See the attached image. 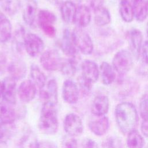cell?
I'll return each instance as SVG.
<instances>
[{"instance_id":"cell-1","label":"cell","mask_w":148,"mask_h":148,"mask_svg":"<svg viewBox=\"0 0 148 148\" xmlns=\"http://www.w3.org/2000/svg\"><path fill=\"white\" fill-rule=\"evenodd\" d=\"M114 113L116 123L123 134H128L136 128L138 123V113L132 103H119L115 108Z\"/></svg>"},{"instance_id":"cell-2","label":"cell","mask_w":148,"mask_h":148,"mask_svg":"<svg viewBox=\"0 0 148 148\" xmlns=\"http://www.w3.org/2000/svg\"><path fill=\"white\" fill-rule=\"evenodd\" d=\"M38 125L44 134L52 135L56 133L58 128V120L55 104L51 102L43 103Z\"/></svg>"},{"instance_id":"cell-3","label":"cell","mask_w":148,"mask_h":148,"mask_svg":"<svg viewBox=\"0 0 148 148\" xmlns=\"http://www.w3.org/2000/svg\"><path fill=\"white\" fill-rule=\"evenodd\" d=\"M134 57L130 50L121 49L114 56L112 65L121 76L125 75L133 66Z\"/></svg>"},{"instance_id":"cell-4","label":"cell","mask_w":148,"mask_h":148,"mask_svg":"<svg viewBox=\"0 0 148 148\" xmlns=\"http://www.w3.org/2000/svg\"><path fill=\"white\" fill-rule=\"evenodd\" d=\"M73 43L82 53L85 55L91 54L94 50L92 40L89 34L83 28L76 27L72 32Z\"/></svg>"},{"instance_id":"cell-5","label":"cell","mask_w":148,"mask_h":148,"mask_svg":"<svg viewBox=\"0 0 148 148\" xmlns=\"http://www.w3.org/2000/svg\"><path fill=\"white\" fill-rule=\"evenodd\" d=\"M56 21V15L47 10H41L38 16L39 27L43 33L50 38H53L56 34V29L54 24Z\"/></svg>"},{"instance_id":"cell-6","label":"cell","mask_w":148,"mask_h":148,"mask_svg":"<svg viewBox=\"0 0 148 148\" xmlns=\"http://www.w3.org/2000/svg\"><path fill=\"white\" fill-rule=\"evenodd\" d=\"M62 60L58 51L55 50H49L43 52L40 58L42 67L47 71H56L60 69Z\"/></svg>"},{"instance_id":"cell-7","label":"cell","mask_w":148,"mask_h":148,"mask_svg":"<svg viewBox=\"0 0 148 148\" xmlns=\"http://www.w3.org/2000/svg\"><path fill=\"white\" fill-rule=\"evenodd\" d=\"M45 45L42 39L37 35L28 33L25 34L24 38V48L27 54L35 57L40 54L44 49Z\"/></svg>"},{"instance_id":"cell-8","label":"cell","mask_w":148,"mask_h":148,"mask_svg":"<svg viewBox=\"0 0 148 148\" xmlns=\"http://www.w3.org/2000/svg\"><path fill=\"white\" fill-rule=\"evenodd\" d=\"M64 128L68 135L73 137L81 135L84 127L81 118L77 114L71 113L66 114L65 117Z\"/></svg>"},{"instance_id":"cell-9","label":"cell","mask_w":148,"mask_h":148,"mask_svg":"<svg viewBox=\"0 0 148 148\" xmlns=\"http://www.w3.org/2000/svg\"><path fill=\"white\" fill-rule=\"evenodd\" d=\"M128 42L130 51L134 58L138 60L140 56V51L143 45V35L136 28L130 30L128 34Z\"/></svg>"},{"instance_id":"cell-10","label":"cell","mask_w":148,"mask_h":148,"mask_svg":"<svg viewBox=\"0 0 148 148\" xmlns=\"http://www.w3.org/2000/svg\"><path fill=\"white\" fill-rule=\"evenodd\" d=\"M40 97L45 102H51L55 105L58 102V87L55 79H50L45 86L40 89Z\"/></svg>"},{"instance_id":"cell-11","label":"cell","mask_w":148,"mask_h":148,"mask_svg":"<svg viewBox=\"0 0 148 148\" xmlns=\"http://www.w3.org/2000/svg\"><path fill=\"white\" fill-rule=\"evenodd\" d=\"M62 95L66 103L69 104L76 103L79 97V90L77 84L71 79L66 80L63 83Z\"/></svg>"},{"instance_id":"cell-12","label":"cell","mask_w":148,"mask_h":148,"mask_svg":"<svg viewBox=\"0 0 148 148\" xmlns=\"http://www.w3.org/2000/svg\"><path fill=\"white\" fill-rule=\"evenodd\" d=\"M82 76L91 83H95L99 76V68L93 61L86 60L81 64Z\"/></svg>"},{"instance_id":"cell-13","label":"cell","mask_w":148,"mask_h":148,"mask_svg":"<svg viewBox=\"0 0 148 148\" xmlns=\"http://www.w3.org/2000/svg\"><path fill=\"white\" fill-rule=\"evenodd\" d=\"M36 92V86L30 80H25L22 82L17 90V94L20 99L26 103L31 101L35 98Z\"/></svg>"},{"instance_id":"cell-14","label":"cell","mask_w":148,"mask_h":148,"mask_svg":"<svg viewBox=\"0 0 148 148\" xmlns=\"http://www.w3.org/2000/svg\"><path fill=\"white\" fill-rule=\"evenodd\" d=\"M109 100L107 96L99 95L97 96L93 100L91 111V113L98 117L105 116L109 110Z\"/></svg>"},{"instance_id":"cell-15","label":"cell","mask_w":148,"mask_h":148,"mask_svg":"<svg viewBox=\"0 0 148 148\" xmlns=\"http://www.w3.org/2000/svg\"><path fill=\"white\" fill-rule=\"evenodd\" d=\"M61 47L63 53L68 57V58L74 57L79 56L78 50L75 47L72 37V33L70 32L68 29H65L64 31Z\"/></svg>"},{"instance_id":"cell-16","label":"cell","mask_w":148,"mask_h":148,"mask_svg":"<svg viewBox=\"0 0 148 148\" xmlns=\"http://www.w3.org/2000/svg\"><path fill=\"white\" fill-rule=\"evenodd\" d=\"M91 14L88 7L85 5H81L77 7L75 14L73 23L79 28L87 27L90 23Z\"/></svg>"},{"instance_id":"cell-17","label":"cell","mask_w":148,"mask_h":148,"mask_svg":"<svg viewBox=\"0 0 148 148\" xmlns=\"http://www.w3.org/2000/svg\"><path fill=\"white\" fill-rule=\"evenodd\" d=\"M3 99L9 104L16 102V82L11 77H6L2 81Z\"/></svg>"},{"instance_id":"cell-18","label":"cell","mask_w":148,"mask_h":148,"mask_svg":"<svg viewBox=\"0 0 148 148\" xmlns=\"http://www.w3.org/2000/svg\"><path fill=\"white\" fill-rule=\"evenodd\" d=\"M99 75L101 81L105 85L112 84L116 79V71L112 65L106 61H103L99 66Z\"/></svg>"},{"instance_id":"cell-19","label":"cell","mask_w":148,"mask_h":148,"mask_svg":"<svg viewBox=\"0 0 148 148\" xmlns=\"http://www.w3.org/2000/svg\"><path fill=\"white\" fill-rule=\"evenodd\" d=\"M90 131L97 136L104 135L109 128V120L108 117L103 116L99 119L91 121L88 123Z\"/></svg>"},{"instance_id":"cell-20","label":"cell","mask_w":148,"mask_h":148,"mask_svg":"<svg viewBox=\"0 0 148 148\" xmlns=\"http://www.w3.org/2000/svg\"><path fill=\"white\" fill-rule=\"evenodd\" d=\"M10 77L18 80L24 78L27 72V66L25 62L21 60H15L10 63L8 66Z\"/></svg>"},{"instance_id":"cell-21","label":"cell","mask_w":148,"mask_h":148,"mask_svg":"<svg viewBox=\"0 0 148 148\" xmlns=\"http://www.w3.org/2000/svg\"><path fill=\"white\" fill-rule=\"evenodd\" d=\"M134 18L139 22L144 21L148 16V2L145 0H134L132 2Z\"/></svg>"},{"instance_id":"cell-22","label":"cell","mask_w":148,"mask_h":148,"mask_svg":"<svg viewBox=\"0 0 148 148\" xmlns=\"http://www.w3.org/2000/svg\"><path fill=\"white\" fill-rule=\"evenodd\" d=\"M38 4L35 0H28L23 12V18L28 25H32L35 20Z\"/></svg>"},{"instance_id":"cell-23","label":"cell","mask_w":148,"mask_h":148,"mask_svg":"<svg viewBox=\"0 0 148 148\" xmlns=\"http://www.w3.org/2000/svg\"><path fill=\"white\" fill-rule=\"evenodd\" d=\"M75 3L71 1L62 2L60 8V12L62 19L68 24L73 23V19L76 10Z\"/></svg>"},{"instance_id":"cell-24","label":"cell","mask_w":148,"mask_h":148,"mask_svg":"<svg viewBox=\"0 0 148 148\" xmlns=\"http://www.w3.org/2000/svg\"><path fill=\"white\" fill-rule=\"evenodd\" d=\"M80 60V56L72 58L62 61L61 67L62 73L67 76H73L76 73L78 68V64Z\"/></svg>"},{"instance_id":"cell-25","label":"cell","mask_w":148,"mask_h":148,"mask_svg":"<svg viewBox=\"0 0 148 148\" xmlns=\"http://www.w3.org/2000/svg\"><path fill=\"white\" fill-rule=\"evenodd\" d=\"M94 11V23L98 27H103L111 21V15L109 10L104 6L98 8Z\"/></svg>"},{"instance_id":"cell-26","label":"cell","mask_w":148,"mask_h":148,"mask_svg":"<svg viewBox=\"0 0 148 148\" xmlns=\"http://www.w3.org/2000/svg\"><path fill=\"white\" fill-rule=\"evenodd\" d=\"M12 24L3 13H0V42H6L11 38Z\"/></svg>"},{"instance_id":"cell-27","label":"cell","mask_w":148,"mask_h":148,"mask_svg":"<svg viewBox=\"0 0 148 148\" xmlns=\"http://www.w3.org/2000/svg\"><path fill=\"white\" fill-rule=\"evenodd\" d=\"M119 13L121 19L125 23H131L134 18L132 3L127 0H120Z\"/></svg>"},{"instance_id":"cell-28","label":"cell","mask_w":148,"mask_h":148,"mask_svg":"<svg viewBox=\"0 0 148 148\" xmlns=\"http://www.w3.org/2000/svg\"><path fill=\"white\" fill-rule=\"evenodd\" d=\"M30 76L32 81L39 89L43 88L47 83V79L45 73L36 64H32L30 68Z\"/></svg>"},{"instance_id":"cell-29","label":"cell","mask_w":148,"mask_h":148,"mask_svg":"<svg viewBox=\"0 0 148 148\" xmlns=\"http://www.w3.org/2000/svg\"><path fill=\"white\" fill-rule=\"evenodd\" d=\"M144 145L143 136L136 129L127 134V145L128 148H143Z\"/></svg>"},{"instance_id":"cell-30","label":"cell","mask_w":148,"mask_h":148,"mask_svg":"<svg viewBox=\"0 0 148 148\" xmlns=\"http://www.w3.org/2000/svg\"><path fill=\"white\" fill-rule=\"evenodd\" d=\"M16 117L15 111L12 108L2 103L0 104V123L10 124L15 121Z\"/></svg>"},{"instance_id":"cell-31","label":"cell","mask_w":148,"mask_h":148,"mask_svg":"<svg viewBox=\"0 0 148 148\" xmlns=\"http://www.w3.org/2000/svg\"><path fill=\"white\" fill-rule=\"evenodd\" d=\"M0 5L4 12L9 16H14L21 6V0H1Z\"/></svg>"},{"instance_id":"cell-32","label":"cell","mask_w":148,"mask_h":148,"mask_svg":"<svg viewBox=\"0 0 148 148\" xmlns=\"http://www.w3.org/2000/svg\"><path fill=\"white\" fill-rule=\"evenodd\" d=\"M38 142L35 135L28 132L22 138L20 143L21 148H37Z\"/></svg>"},{"instance_id":"cell-33","label":"cell","mask_w":148,"mask_h":148,"mask_svg":"<svg viewBox=\"0 0 148 148\" xmlns=\"http://www.w3.org/2000/svg\"><path fill=\"white\" fill-rule=\"evenodd\" d=\"M103 148H123L121 139L117 136H109L103 143Z\"/></svg>"},{"instance_id":"cell-34","label":"cell","mask_w":148,"mask_h":148,"mask_svg":"<svg viewBox=\"0 0 148 148\" xmlns=\"http://www.w3.org/2000/svg\"><path fill=\"white\" fill-rule=\"evenodd\" d=\"M61 148H78L77 140L73 136H65L62 139Z\"/></svg>"},{"instance_id":"cell-35","label":"cell","mask_w":148,"mask_h":148,"mask_svg":"<svg viewBox=\"0 0 148 148\" xmlns=\"http://www.w3.org/2000/svg\"><path fill=\"white\" fill-rule=\"evenodd\" d=\"M6 125L0 123V143L7 142L10 137V131Z\"/></svg>"},{"instance_id":"cell-36","label":"cell","mask_w":148,"mask_h":148,"mask_svg":"<svg viewBox=\"0 0 148 148\" xmlns=\"http://www.w3.org/2000/svg\"><path fill=\"white\" fill-rule=\"evenodd\" d=\"M139 113L143 120L148 118V98L147 97L143 98L140 102Z\"/></svg>"},{"instance_id":"cell-37","label":"cell","mask_w":148,"mask_h":148,"mask_svg":"<svg viewBox=\"0 0 148 148\" xmlns=\"http://www.w3.org/2000/svg\"><path fill=\"white\" fill-rule=\"evenodd\" d=\"M78 83H79L80 88L82 90L83 92L85 94H87L91 91L92 83L86 80L82 75L80 76L78 78Z\"/></svg>"},{"instance_id":"cell-38","label":"cell","mask_w":148,"mask_h":148,"mask_svg":"<svg viewBox=\"0 0 148 148\" xmlns=\"http://www.w3.org/2000/svg\"><path fill=\"white\" fill-rule=\"evenodd\" d=\"M80 148H99L97 143L92 139H84L81 143Z\"/></svg>"},{"instance_id":"cell-39","label":"cell","mask_w":148,"mask_h":148,"mask_svg":"<svg viewBox=\"0 0 148 148\" xmlns=\"http://www.w3.org/2000/svg\"><path fill=\"white\" fill-rule=\"evenodd\" d=\"M140 56L143 62L148 65V40L143 43L140 51Z\"/></svg>"},{"instance_id":"cell-40","label":"cell","mask_w":148,"mask_h":148,"mask_svg":"<svg viewBox=\"0 0 148 148\" xmlns=\"http://www.w3.org/2000/svg\"><path fill=\"white\" fill-rule=\"evenodd\" d=\"M37 148H57L54 143L48 140H42L38 143Z\"/></svg>"},{"instance_id":"cell-41","label":"cell","mask_w":148,"mask_h":148,"mask_svg":"<svg viewBox=\"0 0 148 148\" xmlns=\"http://www.w3.org/2000/svg\"><path fill=\"white\" fill-rule=\"evenodd\" d=\"M140 130L144 136L148 137V118L143 120L140 125Z\"/></svg>"},{"instance_id":"cell-42","label":"cell","mask_w":148,"mask_h":148,"mask_svg":"<svg viewBox=\"0 0 148 148\" xmlns=\"http://www.w3.org/2000/svg\"><path fill=\"white\" fill-rule=\"evenodd\" d=\"M104 0H91L90 6L93 10L103 6Z\"/></svg>"},{"instance_id":"cell-43","label":"cell","mask_w":148,"mask_h":148,"mask_svg":"<svg viewBox=\"0 0 148 148\" xmlns=\"http://www.w3.org/2000/svg\"><path fill=\"white\" fill-rule=\"evenodd\" d=\"M6 64V60L5 56L0 53V72L4 71Z\"/></svg>"},{"instance_id":"cell-44","label":"cell","mask_w":148,"mask_h":148,"mask_svg":"<svg viewBox=\"0 0 148 148\" xmlns=\"http://www.w3.org/2000/svg\"><path fill=\"white\" fill-rule=\"evenodd\" d=\"M3 100V84L2 82L0 80V104L2 103Z\"/></svg>"},{"instance_id":"cell-45","label":"cell","mask_w":148,"mask_h":148,"mask_svg":"<svg viewBox=\"0 0 148 148\" xmlns=\"http://www.w3.org/2000/svg\"><path fill=\"white\" fill-rule=\"evenodd\" d=\"M50 3L53 5H60L62 3L63 0H47Z\"/></svg>"},{"instance_id":"cell-46","label":"cell","mask_w":148,"mask_h":148,"mask_svg":"<svg viewBox=\"0 0 148 148\" xmlns=\"http://www.w3.org/2000/svg\"><path fill=\"white\" fill-rule=\"evenodd\" d=\"M146 35H147V37L148 38V23L146 24Z\"/></svg>"},{"instance_id":"cell-47","label":"cell","mask_w":148,"mask_h":148,"mask_svg":"<svg viewBox=\"0 0 148 148\" xmlns=\"http://www.w3.org/2000/svg\"><path fill=\"white\" fill-rule=\"evenodd\" d=\"M127 1H130V2H133V1H134V0H127Z\"/></svg>"},{"instance_id":"cell-48","label":"cell","mask_w":148,"mask_h":148,"mask_svg":"<svg viewBox=\"0 0 148 148\" xmlns=\"http://www.w3.org/2000/svg\"><path fill=\"white\" fill-rule=\"evenodd\" d=\"M146 97H147V98H148V95H147Z\"/></svg>"},{"instance_id":"cell-49","label":"cell","mask_w":148,"mask_h":148,"mask_svg":"<svg viewBox=\"0 0 148 148\" xmlns=\"http://www.w3.org/2000/svg\"><path fill=\"white\" fill-rule=\"evenodd\" d=\"M146 148H148V145L147 146V147H146Z\"/></svg>"},{"instance_id":"cell-50","label":"cell","mask_w":148,"mask_h":148,"mask_svg":"<svg viewBox=\"0 0 148 148\" xmlns=\"http://www.w3.org/2000/svg\"><path fill=\"white\" fill-rule=\"evenodd\" d=\"M147 2H148V1H147Z\"/></svg>"},{"instance_id":"cell-51","label":"cell","mask_w":148,"mask_h":148,"mask_svg":"<svg viewBox=\"0 0 148 148\" xmlns=\"http://www.w3.org/2000/svg\"><path fill=\"white\" fill-rule=\"evenodd\" d=\"M0 1H1V0H0Z\"/></svg>"}]
</instances>
